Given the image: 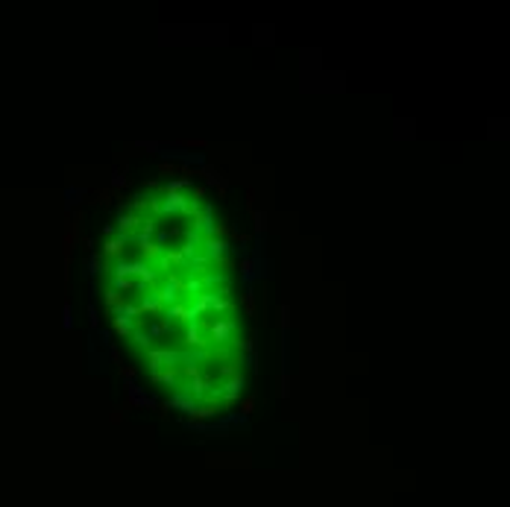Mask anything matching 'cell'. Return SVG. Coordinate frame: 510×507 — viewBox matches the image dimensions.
<instances>
[{
	"label": "cell",
	"mask_w": 510,
	"mask_h": 507,
	"mask_svg": "<svg viewBox=\"0 0 510 507\" xmlns=\"http://www.w3.org/2000/svg\"><path fill=\"white\" fill-rule=\"evenodd\" d=\"M199 325L208 334V343H235V334H238V322L235 319H214V322L199 319Z\"/></svg>",
	"instance_id": "obj_1"
},
{
	"label": "cell",
	"mask_w": 510,
	"mask_h": 507,
	"mask_svg": "<svg viewBox=\"0 0 510 507\" xmlns=\"http://www.w3.org/2000/svg\"><path fill=\"white\" fill-rule=\"evenodd\" d=\"M196 302H193V308H196V314H202V311H217V314H232L235 311V305L226 299V296H220V293H208V290H202V293H196L193 296Z\"/></svg>",
	"instance_id": "obj_2"
},
{
	"label": "cell",
	"mask_w": 510,
	"mask_h": 507,
	"mask_svg": "<svg viewBox=\"0 0 510 507\" xmlns=\"http://www.w3.org/2000/svg\"><path fill=\"white\" fill-rule=\"evenodd\" d=\"M144 361H147V367L156 373V370H167V367H179V361H182V355L179 352H173V349H147L144 352Z\"/></svg>",
	"instance_id": "obj_3"
},
{
	"label": "cell",
	"mask_w": 510,
	"mask_h": 507,
	"mask_svg": "<svg viewBox=\"0 0 510 507\" xmlns=\"http://www.w3.org/2000/svg\"><path fill=\"white\" fill-rule=\"evenodd\" d=\"M164 319H167L170 325H173V322L191 325V322L199 319V314H196V308L188 305V302H173V305H167V308H164Z\"/></svg>",
	"instance_id": "obj_4"
},
{
	"label": "cell",
	"mask_w": 510,
	"mask_h": 507,
	"mask_svg": "<svg viewBox=\"0 0 510 507\" xmlns=\"http://www.w3.org/2000/svg\"><path fill=\"white\" fill-rule=\"evenodd\" d=\"M141 223H144V217H141V214H135V211L121 214V220H118L121 241H135V238H138V229H141Z\"/></svg>",
	"instance_id": "obj_5"
},
{
	"label": "cell",
	"mask_w": 510,
	"mask_h": 507,
	"mask_svg": "<svg viewBox=\"0 0 510 507\" xmlns=\"http://www.w3.org/2000/svg\"><path fill=\"white\" fill-rule=\"evenodd\" d=\"M182 343H185L188 349H196V352H205V349H208V337H205V331H202L199 319H196V322H191V325L185 328V334H182Z\"/></svg>",
	"instance_id": "obj_6"
},
{
	"label": "cell",
	"mask_w": 510,
	"mask_h": 507,
	"mask_svg": "<svg viewBox=\"0 0 510 507\" xmlns=\"http://www.w3.org/2000/svg\"><path fill=\"white\" fill-rule=\"evenodd\" d=\"M124 253H127V241H121V238H109V241L103 244L106 264H118V261L124 258Z\"/></svg>",
	"instance_id": "obj_7"
},
{
	"label": "cell",
	"mask_w": 510,
	"mask_h": 507,
	"mask_svg": "<svg viewBox=\"0 0 510 507\" xmlns=\"http://www.w3.org/2000/svg\"><path fill=\"white\" fill-rule=\"evenodd\" d=\"M129 302V296H124V293H118L115 287H109L106 290V314L112 317V314H118V311H124V305Z\"/></svg>",
	"instance_id": "obj_8"
},
{
	"label": "cell",
	"mask_w": 510,
	"mask_h": 507,
	"mask_svg": "<svg viewBox=\"0 0 510 507\" xmlns=\"http://www.w3.org/2000/svg\"><path fill=\"white\" fill-rule=\"evenodd\" d=\"M138 253H141V258H144V264H153V261L161 258L164 247H159L156 241H138Z\"/></svg>",
	"instance_id": "obj_9"
},
{
	"label": "cell",
	"mask_w": 510,
	"mask_h": 507,
	"mask_svg": "<svg viewBox=\"0 0 510 507\" xmlns=\"http://www.w3.org/2000/svg\"><path fill=\"white\" fill-rule=\"evenodd\" d=\"M179 367H167V370H156L153 373V381L156 384H170V387H179Z\"/></svg>",
	"instance_id": "obj_10"
},
{
	"label": "cell",
	"mask_w": 510,
	"mask_h": 507,
	"mask_svg": "<svg viewBox=\"0 0 510 507\" xmlns=\"http://www.w3.org/2000/svg\"><path fill=\"white\" fill-rule=\"evenodd\" d=\"M135 325H138V322H132V319L124 317V314H112V328H115L121 337H127V340H129V334H132Z\"/></svg>",
	"instance_id": "obj_11"
},
{
	"label": "cell",
	"mask_w": 510,
	"mask_h": 507,
	"mask_svg": "<svg viewBox=\"0 0 510 507\" xmlns=\"http://www.w3.org/2000/svg\"><path fill=\"white\" fill-rule=\"evenodd\" d=\"M185 188H191V179L179 176V179H167V185L161 188V193H182Z\"/></svg>",
	"instance_id": "obj_12"
},
{
	"label": "cell",
	"mask_w": 510,
	"mask_h": 507,
	"mask_svg": "<svg viewBox=\"0 0 510 507\" xmlns=\"http://www.w3.org/2000/svg\"><path fill=\"white\" fill-rule=\"evenodd\" d=\"M199 173L205 176V182H208V185H217V188H220V185H223V182H226V179H223V176H220V173H217V170H214V167H202Z\"/></svg>",
	"instance_id": "obj_13"
},
{
	"label": "cell",
	"mask_w": 510,
	"mask_h": 507,
	"mask_svg": "<svg viewBox=\"0 0 510 507\" xmlns=\"http://www.w3.org/2000/svg\"><path fill=\"white\" fill-rule=\"evenodd\" d=\"M112 196H115V190H112V188H100L94 193V199H91V202H97V205H109V202H112Z\"/></svg>",
	"instance_id": "obj_14"
},
{
	"label": "cell",
	"mask_w": 510,
	"mask_h": 507,
	"mask_svg": "<svg viewBox=\"0 0 510 507\" xmlns=\"http://www.w3.org/2000/svg\"><path fill=\"white\" fill-rule=\"evenodd\" d=\"M253 223H255V235H264V229H267V214L255 208V211H253Z\"/></svg>",
	"instance_id": "obj_15"
},
{
	"label": "cell",
	"mask_w": 510,
	"mask_h": 507,
	"mask_svg": "<svg viewBox=\"0 0 510 507\" xmlns=\"http://www.w3.org/2000/svg\"><path fill=\"white\" fill-rule=\"evenodd\" d=\"M127 170H124V173H121V170H115V173H112V190H118V188H127Z\"/></svg>",
	"instance_id": "obj_16"
},
{
	"label": "cell",
	"mask_w": 510,
	"mask_h": 507,
	"mask_svg": "<svg viewBox=\"0 0 510 507\" xmlns=\"http://www.w3.org/2000/svg\"><path fill=\"white\" fill-rule=\"evenodd\" d=\"M103 267H106V264H103V258H100L97 253H91V261H88V273H91V276H97V273H103Z\"/></svg>",
	"instance_id": "obj_17"
},
{
	"label": "cell",
	"mask_w": 510,
	"mask_h": 507,
	"mask_svg": "<svg viewBox=\"0 0 510 507\" xmlns=\"http://www.w3.org/2000/svg\"><path fill=\"white\" fill-rule=\"evenodd\" d=\"M241 302H244V311H247V317H253V314H255V299H253V293H241Z\"/></svg>",
	"instance_id": "obj_18"
},
{
	"label": "cell",
	"mask_w": 510,
	"mask_h": 507,
	"mask_svg": "<svg viewBox=\"0 0 510 507\" xmlns=\"http://www.w3.org/2000/svg\"><path fill=\"white\" fill-rule=\"evenodd\" d=\"M159 173H161V176H173V173H179V164H173V161H161Z\"/></svg>",
	"instance_id": "obj_19"
},
{
	"label": "cell",
	"mask_w": 510,
	"mask_h": 507,
	"mask_svg": "<svg viewBox=\"0 0 510 507\" xmlns=\"http://www.w3.org/2000/svg\"><path fill=\"white\" fill-rule=\"evenodd\" d=\"M127 405H124V408H118V411H112L109 413V419H112V422H115V425H121V422H124V419H127Z\"/></svg>",
	"instance_id": "obj_20"
},
{
	"label": "cell",
	"mask_w": 510,
	"mask_h": 507,
	"mask_svg": "<svg viewBox=\"0 0 510 507\" xmlns=\"http://www.w3.org/2000/svg\"><path fill=\"white\" fill-rule=\"evenodd\" d=\"M118 370H121V376H124L127 381H135V376H138V370H135V367H129V364H121Z\"/></svg>",
	"instance_id": "obj_21"
},
{
	"label": "cell",
	"mask_w": 510,
	"mask_h": 507,
	"mask_svg": "<svg viewBox=\"0 0 510 507\" xmlns=\"http://www.w3.org/2000/svg\"><path fill=\"white\" fill-rule=\"evenodd\" d=\"M253 261H250V258H244V261H241V276H244V279H253Z\"/></svg>",
	"instance_id": "obj_22"
},
{
	"label": "cell",
	"mask_w": 510,
	"mask_h": 507,
	"mask_svg": "<svg viewBox=\"0 0 510 507\" xmlns=\"http://www.w3.org/2000/svg\"><path fill=\"white\" fill-rule=\"evenodd\" d=\"M253 408H255V399H253V396H247V399L241 402V413H244V416H250V413H253Z\"/></svg>",
	"instance_id": "obj_23"
},
{
	"label": "cell",
	"mask_w": 510,
	"mask_h": 507,
	"mask_svg": "<svg viewBox=\"0 0 510 507\" xmlns=\"http://www.w3.org/2000/svg\"><path fill=\"white\" fill-rule=\"evenodd\" d=\"M290 396V379H287V373L282 376V399H287Z\"/></svg>",
	"instance_id": "obj_24"
},
{
	"label": "cell",
	"mask_w": 510,
	"mask_h": 507,
	"mask_svg": "<svg viewBox=\"0 0 510 507\" xmlns=\"http://www.w3.org/2000/svg\"><path fill=\"white\" fill-rule=\"evenodd\" d=\"M73 319H70V302H64V328H70Z\"/></svg>",
	"instance_id": "obj_25"
},
{
	"label": "cell",
	"mask_w": 510,
	"mask_h": 507,
	"mask_svg": "<svg viewBox=\"0 0 510 507\" xmlns=\"http://www.w3.org/2000/svg\"><path fill=\"white\" fill-rule=\"evenodd\" d=\"M88 317H91V325L97 328V325H100V317H97V308H94V305H88Z\"/></svg>",
	"instance_id": "obj_26"
},
{
	"label": "cell",
	"mask_w": 510,
	"mask_h": 507,
	"mask_svg": "<svg viewBox=\"0 0 510 507\" xmlns=\"http://www.w3.org/2000/svg\"><path fill=\"white\" fill-rule=\"evenodd\" d=\"M247 205H250V211H255V190L253 188L247 190Z\"/></svg>",
	"instance_id": "obj_27"
},
{
	"label": "cell",
	"mask_w": 510,
	"mask_h": 507,
	"mask_svg": "<svg viewBox=\"0 0 510 507\" xmlns=\"http://www.w3.org/2000/svg\"><path fill=\"white\" fill-rule=\"evenodd\" d=\"M185 147H196V150H205V147H208V144H205V141H185Z\"/></svg>",
	"instance_id": "obj_28"
},
{
	"label": "cell",
	"mask_w": 510,
	"mask_h": 507,
	"mask_svg": "<svg viewBox=\"0 0 510 507\" xmlns=\"http://www.w3.org/2000/svg\"><path fill=\"white\" fill-rule=\"evenodd\" d=\"M112 361H115V364H118V367H121V364H124V358H121V349H115V346H112Z\"/></svg>",
	"instance_id": "obj_29"
}]
</instances>
